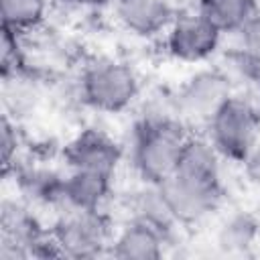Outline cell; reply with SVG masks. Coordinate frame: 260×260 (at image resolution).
Returning a JSON list of instances; mask_svg holds the SVG:
<instances>
[{
	"label": "cell",
	"instance_id": "6da1fadb",
	"mask_svg": "<svg viewBox=\"0 0 260 260\" xmlns=\"http://www.w3.org/2000/svg\"><path fill=\"white\" fill-rule=\"evenodd\" d=\"M187 136L179 116H140L130 150L142 183L160 185L175 173Z\"/></svg>",
	"mask_w": 260,
	"mask_h": 260
},
{
	"label": "cell",
	"instance_id": "5bb4252c",
	"mask_svg": "<svg viewBox=\"0 0 260 260\" xmlns=\"http://www.w3.org/2000/svg\"><path fill=\"white\" fill-rule=\"evenodd\" d=\"M197 10L215 24L221 35H236L254 14L260 12V6L258 0H199Z\"/></svg>",
	"mask_w": 260,
	"mask_h": 260
},
{
	"label": "cell",
	"instance_id": "ffe728a7",
	"mask_svg": "<svg viewBox=\"0 0 260 260\" xmlns=\"http://www.w3.org/2000/svg\"><path fill=\"white\" fill-rule=\"evenodd\" d=\"M18 130H16V120L10 116L2 114V124H0V150H2V169L8 173L14 165L16 152H18Z\"/></svg>",
	"mask_w": 260,
	"mask_h": 260
},
{
	"label": "cell",
	"instance_id": "5b68a950",
	"mask_svg": "<svg viewBox=\"0 0 260 260\" xmlns=\"http://www.w3.org/2000/svg\"><path fill=\"white\" fill-rule=\"evenodd\" d=\"M65 258H98L110 254L114 240L102 209H65L49 230Z\"/></svg>",
	"mask_w": 260,
	"mask_h": 260
},
{
	"label": "cell",
	"instance_id": "30bf717a",
	"mask_svg": "<svg viewBox=\"0 0 260 260\" xmlns=\"http://www.w3.org/2000/svg\"><path fill=\"white\" fill-rule=\"evenodd\" d=\"M167 244H171V236L162 230L144 219L130 217L114 236L110 256L122 260H158L162 258Z\"/></svg>",
	"mask_w": 260,
	"mask_h": 260
},
{
	"label": "cell",
	"instance_id": "ac0fdd59",
	"mask_svg": "<svg viewBox=\"0 0 260 260\" xmlns=\"http://www.w3.org/2000/svg\"><path fill=\"white\" fill-rule=\"evenodd\" d=\"M39 100L35 83L24 73H16L10 77H2V104L4 114L12 120H18L20 116H26L32 112L35 104Z\"/></svg>",
	"mask_w": 260,
	"mask_h": 260
},
{
	"label": "cell",
	"instance_id": "7402d4cb",
	"mask_svg": "<svg viewBox=\"0 0 260 260\" xmlns=\"http://www.w3.org/2000/svg\"><path fill=\"white\" fill-rule=\"evenodd\" d=\"M240 165H242L246 181L254 187H260V142L246 154V158Z\"/></svg>",
	"mask_w": 260,
	"mask_h": 260
},
{
	"label": "cell",
	"instance_id": "e0dca14e",
	"mask_svg": "<svg viewBox=\"0 0 260 260\" xmlns=\"http://www.w3.org/2000/svg\"><path fill=\"white\" fill-rule=\"evenodd\" d=\"M47 8L49 0H0L2 28L26 35L45 20Z\"/></svg>",
	"mask_w": 260,
	"mask_h": 260
},
{
	"label": "cell",
	"instance_id": "4fadbf2b",
	"mask_svg": "<svg viewBox=\"0 0 260 260\" xmlns=\"http://www.w3.org/2000/svg\"><path fill=\"white\" fill-rule=\"evenodd\" d=\"M260 240V217L250 211H232L215 232V248L228 256L248 254Z\"/></svg>",
	"mask_w": 260,
	"mask_h": 260
},
{
	"label": "cell",
	"instance_id": "44dd1931",
	"mask_svg": "<svg viewBox=\"0 0 260 260\" xmlns=\"http://www.w3.org/2000/svg\"><path fill=\"white\" fill-rule=\"evenodd\" d=\"M236 35L240 41V53L260 65V12L254 14Z\"/></svg>",
	"mask_w": 260,
	"mask_h": 260
},
{
	"label": "cell",
	"instance_id": "7c38bea8",
	"mask_svg": "<svg viewBox=\"0 0 260 260\" xmlns=\"http://www.w3.org/2000/svg\"><path fill=\"white\" fill-rule=\"evenodd\" d=\"M112 177L91 171H71L63 177L61 207L65 209H102L110 197Z\"/></svg>",
	"mask_w": 260,
	"mask_h": 260
},
{
	"label": "cell",
	"instance_id": "52a82bcc",
	"mask_svg": "<svg viewBox=\"0 0 260 260\" xmlns=\"http://www.w3.org/2000/svg\"><path fill=\"white\" fill-rule=\"evenodd\" d=\"M221 43V30L211 24L199 10L183 12L173 18L165 30L167 53L185 63H201L209 59Z\"/></svg>",
	"mask_w": 260,
	"mask_h": 260
},
{
	"label": "cell",
	"instance_id": "2e32d148",
	"mask_svg": "<svg viewBox=\"0 0 260 260\" xmlns=\"http://www.w3.org/2000/svg\"><path fill=\"white\" fill-rule=\"evenodd\" d=\"M130 211H132V217H138V219H144V221L156 225L171 238L175 234V228L179 225V221L175 219L173 211L169 209L158 185L144 183V187L132 195Z\"/></svg>",
	"mask_w": 260,
	"mask_h": 260
},
{
	"label": "cell",
	"instance_id": "8fae6325",
	"mask_svg": "<svg viewBox=\"0 0 260 260\" xmlns=\"http://www.w3.org/2000/svg\"><path fill=\"white\" fill-rule=\"evenodd\" d=\"M118 22L136 37H154L177 16L169 0H112Z\"/></svg>",
	"mask_w": 260,
	"mask_h": 260
},
{
	"label": "cell",
	"instance_id": "7a4b0ae2",
	"mask_svg": "<svg viewBox=\"0 0 260 260\" xmlns=\"http://www.w3.org/2000/svg\"><path fill=\"white\" fill-rule=\"evenodd\" d=\"M138 93V75L124 61L98 59L81 71L79 98L95 112L120 114L136 102Z\"/></svg>",
	"mask_w": 260,
	"mask_h": 260
},
{
	"label": "cell",
	"instance_id": "277c9868",
	"mask_svg": "<svg viewBox=\"0 0 260 260\" xmlns=\"http://www.w3.org/2000/svg\"><path fill=\"white\" fill-rule=\"evenodd\" d=\"M169 209L179 225H189L205 219L223 199L221 175L175 169V173L158 185Z\"/></svg>",
	"mask_w": 260,
	"mask_h": 260
},
{
	"label": "cell",
	"instance_id": "9a60e30c",
	"mask_svg": "<svg viewBox=\"0 0 260 260\" xmlns=\"http://www.w3.org/2000/svg\"><path fill=\"white\" fill-rule=\"evenodd\" d=\"M18 189L28 201L45 203V205H61L63 193V177L51 169L39 167H24L18 173L14 171Z\"/></svg>",
	"mask_w": 260,
	"mask_h": 260
},
{
	"label": "cell",
	"instance_id": "ba28073f",
	"mask_svg": "<svg viewBox=\"0 0 260 260\" xmlns=\"http://www.w3.org/2000/svg\"><path fill=\"white\" fill-rule=\"evenodd\" d=\"M45 236L28 205L4 199L0 205V260L32 258L35 244Z\"/></svg>",
	"mask_w": 260,
	"mask_h": 260
},
{
	"label": "cell",
	"instance_id": "d6986e66",
	"mask_svg": "<svg viewBox=\"0 0 260 260\" xmlns=\"http://www.w3.org/2000/svg\"><path fill=\"white\" fill-rule=\"evenodd\" d=\"M24 57L20 49V35L2 28V43H0V69L2 77H10L16 73H24Z\"/></svg>",
	"mask_w": 260,
	"mask_h": 260
},
{
	"label": "cell",
	"instance_id": "603a6c76",
	"mask_svg": "<svg viewBox=\"0 0 260 260\" xmlns=\"http://www.w3.org/2000/svg\"><path fill=\"white\" fill-rule=\"evenodd\" d=\"M63 2L73 4V6H81V8H100V6L112 4V0H63Z\"/></svg>",
	"mask_w": 260,
	"mask_h": 260
},
{
	"label": "cell",
	"instance_id": "3957f363",
	"mask_svg": "<svg viewBox=\"0 0 260 260\" xmlns=\"http://www.w3.org/2000/svg\"><path fill=\"white\" fill-rule=\"evenodd\" d=\"M207 138L221 158L242 162L260 142L258 104L234 93L207 122Z\"/></svg>",
	"mask_w": 260,
	"mask_h": 260
},
{
	"label": "cell",
	"instance_id": "cb8c5ba5",
	"mask_svg": "<svg viewBox=\"0 0 260 260\" xmlns=\"http://www.w3.org/2000/svg\"><path fill=\"white\" fill-rule=\"evenodd\" d=\"M254 83H256V89H258V108H260V71H258V75L254 77Z\"/></svg>",
	"mask_w": 260,
	"mask_h": 260
},
{
	"label": "cell",
	"instance_id": "9c48e42d",
	"mask_svg": "<svg viewBox=\"0 0 260 260\" xmlns=\"http://www.w3.org/2000/svg\"><path fill=\"white\" fill-rule=\"evenodd\" d=\"M63 158L71 171H91L114 177L122 160V148L104 130L85 128L67 142Z\"/></svg>",
	"mask_w": 260,
	"mask_h": 260
},
{
	"label": "cell",
	"instance_id": "8992f818",
	"mask_svg": "<svg viewBox=\"0 0 260 260\" xmlns=\"http://www.w3.org/2000/svg\"><path fill=\"white\" fill-rule=\"evenodd\" d=\"M234 95L228 73L215 67L199 69L189 75L173 93L181 120L209 122L211 116Z\"/></svg>",
	"mask_w": 260,
	"mask_h": 260
}]
</instances>
